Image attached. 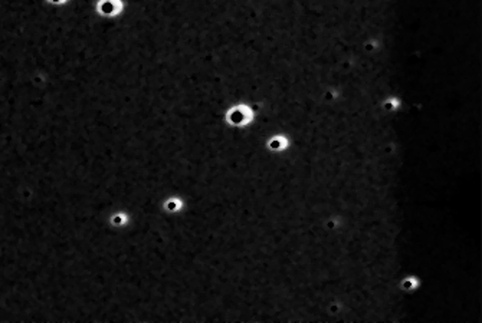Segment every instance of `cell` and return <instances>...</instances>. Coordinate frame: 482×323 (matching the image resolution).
Segmentation results:
<instances>
[{"label": "cell", "mask_w": 482, "mask_h": 323, "mask_svg": "<svg viewBox=\"0 0 482 323\" xmlns=\"http://www.w3.org/2000/svg\"><path fill=\"white\" fill-rule=\"evenodd\" d=\"M252 119L254 112L245 104L235 105L226 111V122L232 127H246L249 122H252Z\"/></svg>", "instance_id": "6da1fadb"}, {"label": "cell", "mask_w": 482, "mask_h": 323, "mask_svg": "<svg viewBox=\"0 0 482 323\" xmlns=\"http://www.w3.org/2000/svg\"><path fill=\"white\" fill-rule=\"evenodd\" d=\"M126 3L123 0H98L95 3V10L102 18H117L123 15Z\"/></svg>", "instance_id": "7a4b0ae2"}, {"label": "cell", "mask_w": 482, "mask_h": 323, "mask_svg": "<svg viewBox=\"0 0 482 323\" xmlns=\"http://www.w3.org/2000/svg\"><path fill=\"white\" fill-rule=\"evenodd\" d=\"M181 208H183V200H180L178 197H172L164 203V210L169 213H177Z\"/></svg>", "instance_id": "3957f363"}, {"label": "cell", "mask_w": 482, "mask_h": 323, "mask_svg": "<svg viewBox=\"0 0 482 323\" xmlns=\"http://www.w3.org/2000/svg\"><path fill=\"white\" fill-rule=\"evenodd\" d=\"M128 221H130L128 214L127 213H123V211L112 214L110 218V223L112 227H124V226L128 224Z\"/></svg>", "instance_id": "277c9868"}, {"label": "cell", "mask_w": 482, "mask_h": 323, "mask_svg": "<svg viewBox=\"0 0 482 323\" xmlns=\"http://www.w3.org/2000/svg\"><path fill=\"white\" fill-rule=\"evenodd\" d=\"M49 3H52V4H65V3H68V0H48Z\"/></svg>", "instance_id": "5b68a950"}]
</instances>
